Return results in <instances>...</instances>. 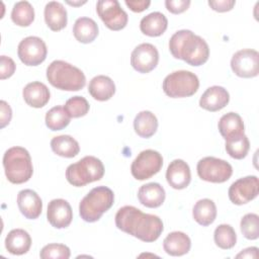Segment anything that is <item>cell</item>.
I'll return each instance as SVG.
<instances>
[{"label": "cell", "mask_w": 259, "mask_h": 259, "mask_svg": "<svg viewBox=\"0 0 259 259\" xmlns=\"http://www.w3.org/2000/svg\"><path fill=\"white\" fill-rule=\"evenodd\" d=\"M115 225L120 231L148 243L156 241L164 229L158 215L144 213L133 205H125L117 210Z\"/></svg>", "instance_id": "cell-1"}, {"label": "cell", "mask_w": 259, "mask_h": 259, "mask_svg": "<svg viewBox=\"0 0 259 259\" xmlns=\"http://www.w3.org/2000/svg\"><path fill=\"white\" fill-rule=\"evenodd\" d=\"M169 50L175 59L195 67L203 65L209 57L206 41L188 29L178 30L170 37Z\"/></svg>", "instance_id": "cell-2"}, {"label": "cell", "mask_w": 259, "mask_h": 259, "mask_svg": "<svg viewBox=\"0 0 259 259\" xmlns=\"http://www.w3.org/2000/svg\"><path fill=\"white\" fill-rule=\"evenodd\" d=\"M47 79L51 85L65 91H78L86 84L85 75L79 68L61 60L49 65Z\"/></svg>", "instance_id": "cell-3"}, {"label": "cell", "mask_w": 259, "mask_h": 259, "mask_svg": "<svg viewBox=\"0 0 259 259\" xmlns=\"http://www.w3.org/2000/svg\"><path fill=\"white\" fill-rule=\"evenodd\" d=\"M3 167L8 181L14 184L28 181L33 173L30 155L22 147H12L4 153Z\"/></svg>", "instance_id": "cell-4"}, {"label": "cell", "mask_w": 259, "mask_h": 259, "mask_svg": "<svg viewBox=\"0 0 259 259\" xmlns=\"http://www.w3.org/2000/svg\"><path fill=\"white\" fill-rule=\"evenodd\" d=\"M113 191L106 186L92 188L79 204V214L87 223L97 222L113 204Z\"/></svg>", "instance_id": "cell-5"}, {"label": "cell", "mask_w": 259, "mask_h": 259, "mask_svg": "<svg viewBox=\"0 0 259 259\" xmlns=\"http://www.w3.org/2000/svg\"><path fill=\"white\" fill-rule=\"evenodd\" d=\"M104 175L102 162L94 156H85L66 169V178L70 184L76 187L85 186L88 183L100 180Z\"/></svg>", "instance_id": "cell-6"}, {"label": "cell", "mask_w": 259, "mask_h": 259, "mask_svg": "<svg viewBox=\"0 0 259 259\" xmlns=\"http://www.w3.org/2000/svg\"><path fill=\"white\" fill-rule=\"evenodd\" d=\"M199 87L197 76L185 70L170 73L163 81V91L171 98H182L192 96Z\"/></svg>", "instance_id": "cell-7"}, {"label": "cell", "mask_w": 259, "mask_h": 259, "mask_svg": "<svg viewBox=\"0 0 259 259\" xmlns=\"http://www.w3.org/2000/svg\"><path fill=\"white\" fill-rule=\"evenodd\" d=\"M196 169L200 179L212 183L226 182L233 174V168L230 163L214 157L200 159Z\"/></svg>", "instance_id": "cell-8"}, {"label": "cell", "mask_w": 259, "mask_h": 259, "mask_svg": "<svg viewBox=\"0 0 259 259\" xmlns=\"http://www.w3.org/2000/svg\"><path fill=\"white\" fill-rule=\"evenodd\" d=\"M163 166L162 155L155 150L142 151L133 161L131 172L134 178L146 180L157 174Z\"/></svg>", "instance_id": "cell-9"}, {"label": "cell", "mask_w": 259, "mask_h": 259, "mask_svg": "<svg viewBox=\"0 0 259 259\" xmlns=\"http://www.w3.org/2000/svg\"><path fill=\"white\" fill-rule=\"evenodd\" d=\"M96 11L103 23L111 30H120L127 24L128 16L116 0H100Z\"/></svg>", "instance_id": "cell-10"}, {"label": "cell", "mask_w": 259, "mask_h": 259, "mask_svg": "<svg viewBox=\"0 0 259 259\" xmlns=\"http://www.w3.org/2000/svg\"><path fill=\"white\" fill-rule=\"evenodd\" d=\"M17 54L24 65L37 66L46 60L48 50L40 37L27 36L19 42Z\"/></svg>", "instance_id": "cell-11"}, {"label": "cell", "mask_w": 259, "mask_h": 259, "mask_svg": "<svg viewBox=\"0 0 259 259\" xmlns=\"http://www.w3.org/2000/svg\"><path fill=\"white\" fill-rule=\"evenodd\" d=\"M259 54L255 50L244 49L235 53L231 60L233 72L242 78H253L259 73Z\"/></svg>", "instance_id": "cell-12"}, {"label": "cell", "mask_w": 259, "mask_h": 259, "mask_svg": "<svg viewBox=\"0 0 259 259\" xmlns=\"http://www.w3.org/2000/svg\"><path fill=\"white\" fill-rule=\"evenodd\" d=\"M259 193V180L257 176H246L236 180L229 188L230 200L237 205L248 203Z\"/></svg>", "instance_id": "cell-13"}, {"label": "cell", "mask_w": 259, "mask_h": 259, "mask_svg": "<svg viewBox=\"0 0 259 259\" xmlns=\"http://www.w3.org/2000/svg\"><path fill=\"white\" fill-rule=\"evenodd\" d=\"M159 62V53L152 44L144 42L134 49L131 55V65L139 73H149Z\"/></svg>", "instance_id": "cell-14"}, {"label": "cell", "mask_w": 259, "mask_h": 259, "mask_svg": "<svg viewBox=\"0 0 259 259\" xmlns=\"http://www.w3.org/2000/svg\"><path fill=\"white\" fill-rule=\"evenodd\" d=\"M47 218L49 223L56 229L69 227L73 220V211L70 203L62 198H56L49 202Z\"/></svg>", "instance_id": "cell-15"}, {"label": "cell", "mask_w": 259, "mask_h": 259, "mask_svg": "<svg viewBox=\"0 0 259 259\" xmlns=\"http://www.w3.org/2000/svg\"><path fill=\"white\" fill-rule=\"evenodd\" d=\"M168 184L174 189L186 188L191 180L190 168L186 162L181 159L173 160L166 171Z\"/></svg>", "instance_id": "cell-16"}, {"label": "cell", "mask_w": 259, "mask_h": 259, "mask_svg": "<svg viewBox=\"0 0 259 259\" xmlns=\"http://www.w3.org/2000/svg\"><path fill=\"white\" fill-rule=\"evenodd\" d=\"M17 205L20 212L29 220L37 219L42 210V201L31 189H23L17 194Z\"/></svg>", "instance_id": "cell-17"}, {"label": "cell", "mask_w": 259, "mask_h": 259, "mask_svg": "<svg viewBox=\"0 0 259 259\" xmlns=\"http://www.w3.org/2000/svg\"><path fill=\"white\" fill-rule=\"evenodd\" d=\"M230 101V94L222 86L207 88L199 99V106L205 110L214 112L223 109Z\"/></svg>", "instance_id": "cell-18"}, {"label": "cell", "mask_w": 259, "mask_h": 259, "mask_svg": "<svg viewBox=\"0 0 259 259\" xmlns=\"http://www.w3.org/2000/svg\"><path fill=\"white\" fill-rule=\"evenodd\" d=\"M22 95L26 104L34 108L44 107L51 97L49 88L38 81L28 83L23 88Z\"/></svg>", "instance_id": "cell-19"}, {"label": "cell", "mask_w": 259, "mask_h": 259, "mask_svg": "<svg viewBox=\"0 0 259 259\" xmlns=\"http://www.w3.org/2000/svg\"><path fill=\"white\" fill-rule=\"evenodd\" d=\"M164 188L156 182L147 183L142 185L138 191V198L140 202L150 208L159 207L165 200Z\"/></svg>", "instance_id": "cell-20"}, {"label": "cell", "mask_w": 259, "mask_h": 259, "mask_svg": "<svg viewBox=\"0 0 259 259\" xmlns=\"http://www.w3.org/2000/svg\"><path fill=\"white\" fill-rule=\"evenodd\" d=\"M31 246L29 234L22 229H14L5 238V248L13 255L25 254Z\"/></svg>", "instance_id": "cell-21"}, {"label": "cell", "mask_w": 259, "mask_h": 259, "mask_svg": "<svg viewBox=\"0 0 259 259\" xmlns=\"http://www.w3.org/2000/svg\"><path fill=\"white\" fill-rule=\"evenodd\" d=\"M45 20L53 31H59L65 28L68 17L64 5L57 1L49 2L45 7Z\"/></svg>", "instance_id": "cell-22"}, {"label": "cell", "mask_w": 259, "mask_h": 259, "mask_svg": "<svg viewBox=\"0 0 259 259\" xmlns=\"http://www.w3.org/2000/svg\"><path fill=\"white\" fill-rule=\"evenodd\" d=\"M88 92L98 101H106L110 99L115 93L114 82L108 76L98 75L91 79Z\"/></svg>", "instance_id": "cell-23"}, {"label": "cell", "mask_w": 259, "mask_h": 259, "mask_svg": "<svg viewBox=\"0 0 259 259\" xmlns=\"http://www.w3.org/2000/svg\"><path fill=\"white\" fill-rule=\"evenodd\" d=\"M190 238L183 232H172L163 241L164 251L171 256H182L189 252Z\"/></svg>", "instance_id": "cell-24"}, {"label": "cell", "mask_w": 259, "mask_h": 259, "mask_svg": "<svg viewBox=\"0 0 259 259\" xmlns=\"http://www.w3.org/2000/svg\"><path fill=\"white\" fill-rule=\"evenodd\" d=\"M219 131L225 140L244 135L245 126L242 117L236 112L224 114L219 121Z\"/></svg>", "instance_id": "cell-25"}, {"label": "cell", "mask_w": 259, "mask_h": 259, "mask_svg": "<svg viewBox=\"0 0 259 259\" xmlns=\"http://www.w3.org/2000/svg\"><path fill=\"white\" fill-rule=\"evenodd\" d=\"M168 26L166 16L161 12H152L144 16L140 22L141 31L149 36H159L165 32Z\"/></svg>", "instance_id": "cell-26"}, {"label": "cell", "mask_w": 259, "mask_h": 259, "mask_svg": "<svg viewBox=\"0 0 259 259\" xmlns=\"http://www.w3.org/2000/svg\"><path fill=\"white\" fill-rule=\"evenodd\" d=\"M73 34L82 44L92 42L98 35V25L92 18L80 17L74 23Z\"/></svg>", "instance_id": "cell-27"}, {"label": "cell", "mask_w": 259, "mask_h": 259, "mask_svg": "<svg viewBox=\"0 0 259 259\" xmlns=\"http://www.w3.org/2000/svg\"><path fill=\"white\" fill-rule=\"evenodd\" d=\"M134 128L136 134L141 138H151L157 132L158 119L151 111H141L134 119Z\"/></svg>", "instance_id": "cell-28"}, {"label": "cell", "mask_w": 259, "mask_h": 259, "mask_svg": "<svg viewBox=\"0 0 259 259\" xmlns=\"http://www.w3.org/2000/svg\"><path fill=\"white\" fill-rule=\"evenodd\" d=\"M192 215L197 224L207 227L211 225L217 218V206L211 199H200L194 204Z\"/></svg>", "instance_id": "cell-29"}, {"label": "cell", "mask_w": 259, "mask_h": 259, "mask_svg": "<svg viewBox=\"0 0 259 259\" xmlns=\"http://www.w3.org/2000/svg\"><path fill=\"white\" fill-rule=\"evenodd\" d=\"M51 148L55 154L65 158H73L80 151L78 142L68 135L54 137L51 141Z\"/></svg>", "instance_id": "cell-30"}, {"label": "cell", "mask_w": 259, "mask_h": 259, "mask_svg": "<svg viewBox=\"0 0 259 259\" xmlns=\"http://www.w3.org/2000/svg\"><path fill=\"white\" fill-rule=\"evenodd\" d=\"M11 19L18 26H28L34 20V9L28 1L16 2L11 11Z\"/></svg>", "instance_id": "cell-31"}, {"label": "cell", "mask_w": 259, "mask_h": 259, "mask_svg": "<svg viewBox=\"0 0 259 259\" xmlns=\"http://www.w3.org/2000/svg\"><path fill=\"white\" fill-rule=\"evenodd\" d=\"M71 117L61 105L54 106L46 114V124L51 131H61L70 123Z\"/></svg>", "instance_id": "cell-32"}, {"label": "cell", "mask_w": 259, "mask_h": 259, "mask_svg": "<svg viewBox=\"0 0 259 259\" xmlns=\"http://www.w3.org/2000/svg\"><path fill=\"white\" fill-rule=\"evenodd\" d=\"M225 147H226L227 153L232 158L241 160L247 156L250 149V142L247 136L244 134V135L226 140Z\"/></svg>", "instance_id": "cell-33"}, {"label": "cell", "mask_w": 259, "mask_h": 259, "mask_svg": "<svg viewBox=\"0 0 259 259\" xmlns=\"http://www.w3.org/2000/svg\"><path fill=\"white\" fill-rule=\"evenodd\" d=\"M214 243L221 249H231L236 245L237 235L232 226L223 224L215 228L213 233Z\"/></svg>", "instance_id": "cell-34"}, {"label": "cell", "mask_w": 259, "mask_h": 259, "mask_svg": "<svg viewBox=\"0 0 259 259\" xmlns=\"http://www.w3.org/2000/svg\"><path fill=\"white\" fill-rule=\"evenodd\" d=\"M64 108L70 117L77 118L86 115L89 111L90 106L88 101L84 97L73 96L66 101Z\"/></svg>", "instance_id": "cell-35"}, {"label": "cell", "mask_w": 259, "mask_h": 259, "mask_svg": "<svg viewBox=\"0 0 259 259\" xmlns=\"http://www.w3.org/2000/svg\"><path fill=\"white\" fill-rule=\"evenodd\" d=\"M241 232L248 240H256L259 237V217L256 213L245 214L240 223Z\"/></svg>", "instance_id": "cell-36"}, {"label": "cell", "mask_w": 259, "mask_h": 259, "mask_svg": "<svg viewBox=\"0 0 259 259\" xmlns=\"http://www.w3.org/2000/svg\"><path fill=\"white\" fill-rule=\"evenodd\" d=\"M71 252L69 247L64 244H49L46 245L39 253L40 258L42 259H68L70 258Z\"/></svg>", "instance_id": "cell-37"}, {"label": "cell", "mask_w": 259, "mask_h": 259, "mask_svg": "<svg viewBox=\"0 0 259 259\" xmlns=\"http://www.w3.org/2000/svg\"><path fill=\"white\" fill-rule=\"evenodd\" d=\"M16 65L10 57L1 56L0 57V78L1 80L11 77L15 72Z\"/></svg>", "instance_id": "cell-38"}, {"label": "cell", "mask_w": 259, "mask_h": 259, "mask_svg": "<svg viewBox=\"0 0 259 259\" xmlns=\"http://www.w3.org/2000/svg\"><path fill=\"white\" fill-rule=\"evenodd\" d=\"M166 8L169 12L173 14H179L188 9L190 5L189 0H166Z\"/></svg>", "instance_id": "cell-39"}, {"label": "cell", "mask_w": 259, "mask_h": 259, "mask_svg": "<svg viewBox=\"0 0 259 259\" xmlns=\"http://www.w3.org/2000/svg\"><path fill=\"white\" fill-rule=\"evenodd\" d=\"M235 0H219V1H208L210 8L218 12H226L233 9L235 6Z\"/></svg>", "instance_id": "cell-40"}, {"label": "cell", "mask_w": 259, "mask_h": 259, "mask_svg": "<svg viewBox=\"0 0 259 259\" xmlns=\"http://www.w3.org/2000/svg\"><path fill=\"white\" fill-rule=\"evenodd\" d=\"M0 108H1L0 126H1V128H3L10 122L11 117H12V110H11V107L9 106V104L4 100L0 101Z\"/></svg>", "instance_id": "cell-41"}, {"label": "cell", "mask_w": 259, "mask_h": 259, "mask_svg": "<svg viewBox=\"0 0 259 259\" xmlns=\"http://www.w3.org/2000/svg\"><path fill=\"white\" fill-rule=\"evenodd\" d=\"M126 6L134 12H142L146 10L150 4L151 1L149 0H125Z\"/></svg>", "instance_id": "cell-42"}, {"label": "cell", "mask_w": 259, "mask_h": 259, "mask_svg": "<svg viewBox=\"0 0 259 259\" xmlns=\"http://www.w3.org/2000/svg\"><path fill=\"white\" fill-rule=\"evenodd\" d=\"M258 257V248L257 247H249L239 253L236 258H257Z\"/></svg>", "instance_id": "cell-43"}, {"label": "cell", "mask_w": 259, "mask_h": 259, "mask_svg": "<svg viewBox=\"0 0 259 259\" xmlns=\"http://www.w3.org/2000/svg\"><path fill=\"white\" fill-rule=\"evenodd\" d=\"M67 3L70 4V5H82V4L86 3V1H83V2H70V1H68Z\"/></svg>", "instance_id": "cell-44"}]
</instances>
